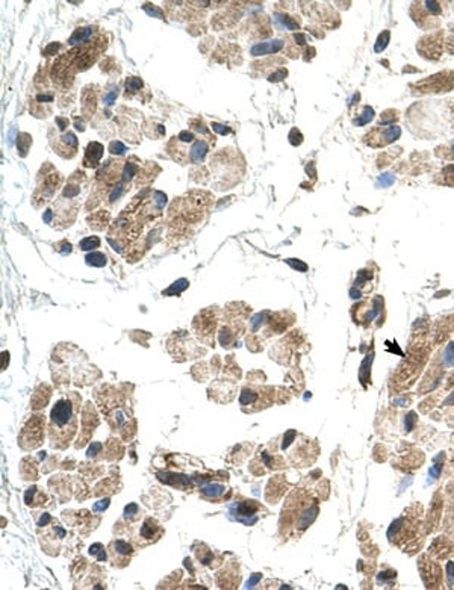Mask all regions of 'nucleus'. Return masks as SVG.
Instances as JSON below:
<instances>
[{
  "instance_id": "7",
  "label": "nucleus",
  "mask_w": 454,
  "mask_h": 590,
  "mask_svg": "<svg viewBox=\"0 0 454 590\" xmlns=\"http://www.w3.org/2000/svg\"><path fill=\"white\" fill-rule=\"evenodd\" d=\"M43 425H44V419H41V418H34V419L23 428V431H21V439H20V444H21L23 448H24L26 442H29L26 448H31V447H32V442H31V440H35L37 447L41 444V434H43L41 428H43Z\"/></svg>"
},
{
  "instance_id": "3",
  "label": "nucleus",
  "mask_w": 454,
  "mask_h": 590,
  "mask_svg": "<svg viewBox=\"0 0 454 590\" xmlns=\"http://www.w3.org/2000/svg\"><path fill=\"white\" fill-rule=\"evenodd\" d=\"M416 531H418V524H416V516H403L397 519L391 528L388 531V537L397 543L401 545V542H406V543H410L415 536H416Z\"/></svg>"
},
{
  "instance_id": "6",
  "label": "nucleus",
  "mask_w": 454,
  "mask_h": 590,
  "mask_svg": "<svg viewBox=\"0 0 454 590\" xmlns=\"http://www.w3.org/2000/svg\"><path fill=\"white\" fill-rule=\"evenodd\" d=\"M419 571H421V577H422L424 583L429 580L427 587H438L441 584L442 571L439 569V566L435 562L427 560L425 557H422L419 560Z\"/></svg>"
},
{
  "instance_id": "9",
  "label": "nucleus",
  "mask_w": 454,
  "mask_h": 590,
  "mask_svg": "<svg viewBox=\"0 0 454 590\" xmlns=\"http://www.w3.org/2000/svg\"><path fill=\"white\" fill-rule=\"evenodd\" d=\"M103 145L97 141H93L87 145V150H85V158H83V167H90V168H96L103 156Z\"/></svg>"
},
{
  "instance_id": "18",
  "label": "nucleus",
  "mask_w": 454,
  "mask_h": 590,
  "mask_svg": "<svg viewBox=\"0 0 454 590\" xmlns=\"http://www.w3.org/2000/svg\"><path fill=\"white\" fill-rule=\"evenodd\" d=\"M188 285H189V282H188L186 279H180V280L174 282V283L171 285L168 289H165V291L162 292V295H165V297H171V295L182 294V292H183V291L188 288Z\"/></svg>"
},
{
  "instance_id": "42",
  "label": "nucleus",
  "mask_w": 454,
  "mask_h": 590,
  "mask_svg": "<svg viewBox=\"0 0 454 590\" xmlns=\"http://www.w3.org/2000/svg\"><path fill=\"white\" fill-rule=\"evenodd\" d=\"M49 521H50V515H47V513H44V516H43V518L40 519V522H38V525H40V527H43V525H46V524H47Z\"/></svg>"
},
{
  "instance_id": "39",
  "label": "nucleus",
  "mask_w": 454,
  "mask_h": 590,
  "mask_svg": "<svg viewBox=\"0 0 454 590\" xmlns=\"http://www.w3.org/2000/svg\"><path fill=\"white\" fill-rule=\"evenodd\" d=\"M109 506V499L106 498V499H103V501H100V503H97V504H94V512H99V510H105L106 507Z\"/></svg>"
},
{
  "instance_id": "26",
  "label": "nucleus",
  "mask_w": 454,
  "mask_h": 590,
  "mask_svg": "<svg viewBox=\"0 0 454 590\" xmlns=\"http://www.w3.org/2000/svg\"><path fill=\"white\" fill-rule=\"evenodd\" d=\"M155 530H158L156 522L152 521V519H147L146 524H144L143 528H141V536H143V537H152V534H153V531Z\"/></svg>"
},
{
  "instance_id": "28",
  "label": "nucleus",
  "mask_w": 454,
  "mask_h": 590,
  "mask_svg": "<svg viewBox=\"0 0 454 590\" xmlns=\"http://www.w3.org/2000/svg\"><path fill=\"white\" fill-rule=\"evenodd\" d=\"M286 76H288L286 68H277L276 71H273V73L268 74V80H270V82H280V80H283Z\"/></svg>"
},
{
  "instance_id": "36",
  "label": "nucleus",
  "mask_w": 454,
  "mask_h": 590,
  "mask_svg": "<svg viewBox=\"0 0 454 590\" xmlns=\"http://www.w3.org/2000/svg\"><path fill=\"white\" fill-rule=\"evenodd\" d=\"M211 127L215 130V132H218L220 135H227V133H230L232 130L227 127V126H223V124H218V123H212L211 124Z\"/></svg>"
},
{
  "instance_id": "24",
  "label": "nucleus",
  "mask_w": 454,
  "mask_h": 590,
  "mask_svg": "<svg viewBox=\"0 0 454 590\" xmlns=\"http://www.w3.org/2000/svg\"><path fill=\"white\" fill-rule=\"evenodd\" d=\"M112 552H117V554H121V555H127V554H132V548H130V545H127L126 542H123V540H117V542H114L112 543Z\"/></svg>"
},
{
  "instance_id": "33",
  "label": "nucleus",
  "mask_w": 454,
  "mask_h": 590,
  "mask_svg": "<svg viewBox=\"0 0 454 590\" xmlns=\"http://www.w3.org/2000/svg\"><path fill=\"white\" fill-rule=\"evenodd\" d=\"M109 152L112 155H123L126 152V145L120 141H112L111 145H109Z\"/></svg>"
},
{
  "instance_id": "40",
  "label": "nucleus",
  "mask_w": 454,
  "mask_h": 590,
  "mask_svg": "<svg viewBox=\"0 0 454 590\" xmlns=\"http://www.w3.org/2000/svg\"><path fill=\"white\" fill-rule=\"evenodd\" d=\"M56 123H58V127H59V130H65V127L68 126V120L67 118H61V117H56Z\"/></svg>"
},
{
  "instance_id": "25",
  "label": "nucleus",
  "mask_w": 454,
  "mask_h": 590,
  "mask_svg": "<svg viewBox=\"0 0 454 590\" xmlns=\"http://www.w3.org/2000/svg\"><path fill=\"white\" fill-rule=\"evenodd\" d=\"M256 398H258V395H256L253 391L244 389V391H242V394H241L239 403H241L242 406H245V404H253V403L256 401Z\"/></svg>"
},
{
  "instance_id": "34",
  "label": "nucleus",
  "mask_w": 454,
  "mask_h": 590,
  "mask_svg": "<svg viewBox=\"0 0 454 590\" xmlns=\"http://www.w3.org/2000/svg\"><path fill=\"white\" fill-rule=\"evenodd\" d=\"M117 96H118V90H117V86L115 88H112L105 97H103V103H105V106H111L114 102H115V99H117Z\"/></svg>"
},
{
  "instance_id": "11",
  "label": "nucleus",
  "mask_w": 454,
  "mask_h": 590,
  "mask_svg": "<svg viewBox=\"0 0 454 590\" xmlns=\"http://www.w3.org/2000/svg\"><path fill=\"white\" fill-rule=\"evenodd\" d=\"M283 40H273L267 43H261L251 47L250 53L253 56H261V55H270V53H277L283 49Z\"/></svg>"
},
{
  "instance_id": "35",
  "label": "nucleus",
  "mask_w": 454,
  "mask_h": 590,
  "mask_svg": "<svg viewBox=\"0 0 454 590\" xmlns=\"http://www.w3.org/2000/svg\"><path fill=\"white\" fill-rule=\"evenodd\" d=\"M286 262L294 268V270H298V271H301V273H304L306 270H307V265L306 263H303V262H300V260H294V259H286Z\"/></svg>"
},
{
  "instance_id": "4",
  "label": "nucleus",
  "mask_w": 454,
  "mask_h": 590,
  "mask_svg": "<svg viewBox=\"0 0 454 590\" xmlns=\"http://www.w3.org/2000/svg\"><path fill=\"white\" fill-rule=\"evenodd\" d=\"M50 145L53 152L64 159H71L77 152V138L73 132H64L62 135L50 136Z\"/></svg>"
},
{
  "instance_id": "41",
  "label": "nucleus",
  "mask_w": 454,
  "mask_h": 590,
  "mask_svg": "<svg viewBox=\"0 0 454 590\" xmlns=\"http://www.w3.org/2000/svg\"><path fill=\"white\" fill-rule=\"evenodd\" d=\"M259 580H261V575H259V574H254V575L250 578V581L247 583V587H254V584H256Z\"/></svg>"
},
{
  "instance_id": "1",
  "label": "nucleus",
  "mask_w": 454,
  "mask_h": 590,
  "mask_svg": "<svg viewBox=\"0 0 454 590\" xmlns=\"http://www.w3.org/2000/svg\"><path fill=\"white\" fill-rule=\"evenodd\" d=\"M77 427V418L73 412V404L62 398L59 400L50 413V427L49 436L52 447L65 448L71 440Z\"/></svg>"
},
{
  "instance_id": "10",
  "label": "nucleus",
  "mask_w": 454,
  "mask_h": 590,
  "mask_svg": "<svg viewBox=\"0 0 454 590\" xmlns=\"http://www.w3.org/2000/svg\"><path fill=\"white\" fill-rule=\"evenodd\" d=\"M208 152H209V142H206L205 139H195L189 145L188 162H191V164H202L203 159L206 158Z\"/></svg>"
},
{
  "instance_id": "30",
  "label": "nucleus",
  "mask_w": 454,
  "mask_h": 590,
  "mask_svg": "<svg viewBox=\"0 0 454 590\" xmlns=\"http://www.w3.org/2000/svg\"><path fill=\"white\" fill-rule=\"evenodd\" d=\"M191 129L200 132L202 135H209V130H208V127L203 124L202 120H191Z\"/></svg>"
},
{
  "instance_id": "31",
  "label": "nucleus",
  "mask_w": 454,
  "mask_h": 590,
  "mask_svg": "<svg viewBox=\"0 0 454 590\" xmlns=\"http://www.w3.org/2000/svg\"><path fill=\"white\" fill-rule=\"evenodd\" d=\"M289 142H291L292 145H300V144L303 142V135L300 133V130L292 129V130L289 132Z\"/></svg>"
},
{
  "instance_id": "19",
  "label": "nucleus",
  "mask_w": 454,
  "mask_h": 590,
  "mask_svg": "<svg viewBox=\"0 0 454 590\" xmlns=\"http://www.w3.org/2000/svg\"><path fill=\"white\" fill-rule=\"evenodd\" d=\"M135 174H138V164H135L132 161H126V164L123 167V174H121L123 182H130Z\"/></svg>"
},
{
  "instance_id": "44",
  "label": "nucleus",
  "mask_w": 454,
  "mask_h": 590,
  "mask_svg": "<svg viewBox=\"0 0 454 590\" xmlns=\"http://www.w3.org/2000/svg\"><path fill=\"white\" fill-rule=\"evenodd\" d=\"M453 150H454V142H453Z\"/></svg>"
},
{
  "instance_id": "20",
  "label": "nucleus",
  "mask_w": 454,
  "mask_h": 590,
  "mask_svg": "<svg viewBox=\"0 0 454 590\" xmlns=\"http://www.w3.org/2000/svg\"><path fill=\"white\" fill-rule=\"evenodd\" d=\"M143 88V80L136 76H130L126 79V96L127 93L129 94H133V93H138L139 90Z\"/></svg>"
},
{
  "instance_id": "17",
  "label": "nucleus",
  "mask_w": 454,
  "mask_h": 590,
  "mask_svg": "<svg viewBox=\"0 0 454 590\" xmlns=\"http://www.w3.org/2000/svg\"><path fill=\"white\" fill-rule=\"evenodd\" d=\"M85 262H87V265H90V267L102 268V267L106 265L108 260H106V254H103V253H100V251H94V253L87 254Z\"/></svg>"
},
{
  "instance_id": "5",
  "label": "nucleus",
  "mask_w": 454,
  "mask_h": 590,
  "mask_svg": "<svg viewBox=\"0 0 454 590\" xmlns=\"http://www.w3.org/2000/svg\"><path fill=\"white\" fill-rule=\"evenodd\" d=\"M62 183V176L59 174V173H50V174H44V179H43V185H40L38 188H37V191H35V194H34V204L37 206V203H38V200L44 204L46 201H49L53 195H55V192L58 191V188H59V185Z\"/></svg>"
},
{
  "instance_id": "29",
  "label": "nucleus",
  "mask_w": 454,
  "mask_h": 590,
  "mask_svg": "<svg viewBox=\"0 0 454 590\" xmlns=\"http://www.w3.org/2000/svg\"><path fill=\"white\" fill-rule=\"evenodd\" d=\"M144 11L147 12V14H150L152 17H158V18H164V12L159 9V8H156L155 5H150V3H146L144 5Z\"/></svg>"
},
{
  "instance_id": "32",
  "label": "nucleus",
  "mask_w": 454,
  "mask_h": 590,
  "mask_svg": "<svg viewBox=\"0 0 454 590\" xmlns=\"http://www.w3.org/2000/svg\"><path fill=\"white\" fill-rule=\"evenodd\" d=\"M55 248H56V251H59L62 256L71 253V244H70L68 241H61V242H58L56 245H55Z\"/></svg>"
},
{
  "instance_id": "13",
  "label": "nucleus",
  "mask_w": 454,
  "mask_h": 590,
  "mask_svg": "<svg viewBox=\"0 0 454 590\" xmlns=\"http://www.w3.org/2000/svg\"><path fill=\"white\" fill-rule=\"evenodd\" d=\"M109 220H111L109 212L99 211V212L93 214L91 217H88V224H90V227H93L96 230H103L106 227V224L109 223Z\"/></svg>"
},
{
  "instance_id": "14",
  "label": "nucleus",
  "mask_w": 454,
  "mask_h": 590,
  "mask_svg": "<svg viewBox=\"0 0 454 590\" xmlns=\"http://www.w3.org/2000/svg\"><path fill=\"white\" fill-rule=\"evenodd\" d=\"M82 177H83V173H79V171L74 173L73 177H70V180H68L65 189H64V197L65 198H74V197H77L80 194V182H79V179H82Z\"/></svg>"
},
{
  "instance_id": "38",
  "label": "nucleus",
  "mask_w": 454,
  "mask_h": 590,
  "mask_svg": "<svg viewBox=\"0 0 454 590\" xmlns=\"http://www.w3.org/2000/svg\"><path fill=\"white\" fill-rule=\"evenodd\" d=\"M135 513H138V506H136V504H129V506L124 509V516H126V518H130V516H133Z\"/></svg>"
},
{
  "instance_id": "2",
  "label": "nucleus",
  "mask_w": 454,
  "mask_h": 590,
  "mask_svg": "<svg viewBox=\"0 0 454 590\" xmlns=\"http://www.w3.org/2000/svg\"><path fill=\"white\" fill-rule=\"evenodd\" d=\"M401 135V129L397 124H385V123H380L377 124L376 127H373L366 135H365V142L370 145V147H374V149H379V147H385L388 144H392L394 141H397Z\"/></svg>"
},
{
  "instance_id": "16",
  "label": "nucleus",
  "mask_w": 454,
  "mask_h": 590,
  "mask_svg": "<svg viewBox=\"0 0 454 590\" xmlns=\"http://www.w3.org/2000/svg\"><path fill=\"white\" fill-rule=\"evenodd\" d=\"M17 147H18V155L21 158H24L27 155V150L31 149L32 145V136L29 133H18L17 136Z\"/></svg>"
},
{
  "instance_id": "37",
  "label": "nucleus",
  "mask_w": 454,
  "mask_h": 590,
  "mask_svg": "<svg viewBox=\"0 0 454 590\" xmlns=\"http://www.w3.org/2000/svg\"><path fill=\"white\" fill-rule=\"evenodd\" d=\"M59 47H61V44H58V43H52V44H49V46L44 49V55H46V56H49V55H55L58 50H59Z\"/></svg>"
},
{
  "instance_id": "22",
  "label": "nucleus",
  "mask_w": 454,
  "mask_h": 590,
  "mask_svg": "<svg viewBox=\"0 0 454 590\" xmlns=\"http://www.w3.org/2000/svg\"><path fill=\"white\" fill-rule=\"evenodd\" d=\"M373 118H374V109L370 108V106H365L363 111H362V114H359V117L356 118L353 123H354L356 126H365V124L370 123Z\"/></svg>"
},
{
  "instance_id": "15",
  "label": "nucleus",
  "mask_w": 454,
  "mask_h": 590,
  "mask_svg": "<svg viewBox=\"0 0 454 590\" xmlns=\"http://www.w3.org/2000/svg\"><path fill=\"white\" fill-rule=\"evenodd\" d=\"M273 21L279 29H289V31H297L298 29V21H295L292 17L286 14H274Z\"/></svg>"
},
{
  "instance_id": "27",
  "label": "nucleus",
  "mask_w": 454,
  "mask_h": 590,
  "mask_svg": "<svg viewBox=\"0 0 454 590\" xmlns=\"http://www.w3.org/2000/svg\"><path fill=\"white\" fill-rule=\"evenodd\" d=\"M90 554H91V555H97L99 562H105V558H106L105 548H103L100 543H94V545L90 548Z\"/></svg>"
},
{
  "instance_id": "21",
  "label": "nucleus",
  "mask_w": 454,
  "mask_h": 590,
  "mask_svg": "<svg viewBox=\"0 0 454 590\" xmlns=\"http://www.w3.org/2000/svg\"><path fill=\"white\" fill-rule=\"evenodd\" d=\"M97 247H100V238H97V236H88V238H83L79 242V248L83 250V251L94 250Z\"/></svg>"
},
{
  "instance_id": "8",
  "label": "nucleus",
  "mask_w": 454,
  "mask_h": 590,
  "mask_svg": "<svg viewBox=\"0 0 454 590\" xmlns=\"http://www.w3.org/2000/svg\"><path fill=\"white\" fill-rule=\"evenodd\" d=\"M382 307H383V300L382 298H374L371 300V303H365L359 307V316L356 321L359 322H365V324H371L374 319H380V315H382Z\"/></svg>"
},
{
  "instance_id": "12",
  "label": "nucleus",
  "mask_w": 454,
  "mask_h": 590,
  "mask_svg": "<svg viewBox=\"0 0 454 590\" xmlns=\"http://www.w3.org/2000/svg\"><path fill=\"white\" fill-rule=\"evenodd\" d=\"M96 34V27L94 26H87V27H79L76 29L71 37L68 38V44L70 46H80L83 43H90L91 38L94 37Z\"/></svg>"
},
{
  "instance_id": "43",
  "label": "nucleus",
  "mask_w": 454,
  "mask_h": 590,
  "mask_svg": "<svg viewBox=\"0 0 454 590\" xmlns=\"http://www.w3.org/2000/svg\"><path fill=\"white\" fill-rule=\"evenodd\" d=\"M74 124H76V129H77V130H85V126H83V121H82V120H76Z\"/></svg>"
},
{
  "instance_id": "23",
  "label": "nucleus",
  "mask_w": 454,
  "mask_h": 590,
  "mask_svg": "<svg viewBox=\"0 0 454 590\" xmlns=\"http://www.w3.org/2000/svg\"><path fill=\"white\" fill-rule=\"evenodd\" d=\"M223 492H224V486H221V484H208L203 487V493L208 496H212V498L220 496Z\"/></svg>"
}]
</instances>
